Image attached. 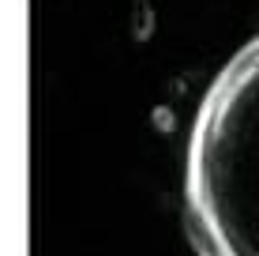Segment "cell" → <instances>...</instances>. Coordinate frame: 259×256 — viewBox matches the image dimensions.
<instances>
[{
    "label": "cell",
    "instance_id": "obj_1",
    "mask_svg": "<svg viewBox=\"0 0 259 256\" xmlns=\"http://www.w3.org/2000/svg\"><path fill=\"white\" fill-rule=\"evenodd\" d=\"M184 211L203 256H259V38L218 76L195 117Z\"/></svg>",
    "mask_w": 259,
    "mask_h": 256
}]
</instances>
